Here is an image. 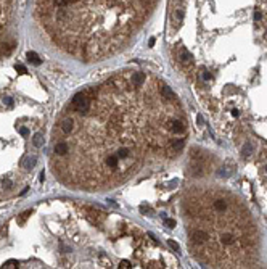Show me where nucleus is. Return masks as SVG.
Returning <instances> with one entry per match:
<instances>
[{
  "label": "nucleus",
  "mask_w": 267,
  "mask_h": 269,
  "mask_svg": "<svg viewBox=\"0 0 267 269\" xmlns=\"http://www.w3.org/2000/svg\"><path fill=\"white\" fill-rule=\"evenodd\" d=\"M69 110L81 118L68 134L69 158L58 174L86 190L114 189L146 165L174 160L185 148L188 122L180 100L153 73L124 69L98 87L76 94Z\"/></svg>",
  "instance_id": "1"
},
{
  "label": "nucleus",
  "mask_w": 267,
  "mask_h": 269,
  "mask_svg": "<svg viewBox=\"0 0 267 269\" xmlns=\"http://www.w3.org/2000/svg\"><path fill=\"white\" fill-rule=\"evenodd\" d=\"M167 21L172 63L232 139L267 55V0H169Z\"/></svg>",
  "instance_id": "2"
},
{
  "label": "nucleus",
  "mask_w": 267,
  "mask_h": 269,
  "mask_svg": "<svg viewBox=\"0 0 267 269\" xmlns=\"http://www.w3.org/2000/svg\"><path fill=\"white\" fill-rule=\"evenodd\" d=\"M182 218L191 256L208 267H256L261 232L253 213L235 192L219 186L190 187Z\"/></svg>",
  "instance_id": "3"
},
{
  "label": "nucleus",
  "mask_w": 267,
  "mask_h": 269,
  "mask_svg": "<svg viewBox=\"0 0 267 269\" xmlns=\"http://www.w3.org/2000/svg\"><path fill=\"white\" fill-rule=\"evenodd\" d=\"M158 0H39L47 31L69 53L97 61L124 50Z\"/></svg>",
  "instance_id": "4"
},
{
  "label": "nucleus",
  "mask_w": 267,
  "mask_h": 269,
  "mask_svg": "<svg viewBox=\"0 0 267 269\" xmlns=\"http://www.w3.org/2000/svg\"><path fill=\"white\" fill-rule=\"evenodd\" d=\"M254 158V163L258 168V182L261 187V195H262L264 205L267 208V126H264L258 132L256 140H254L253 153L248 160Z\"/></svg>",
  "instance_id": "5"
},
{
  "label": "nucleus",
  "mask_w": 267,
  "mask_h": 269,
  "mask_svg": "<svg viewBox=\"0 0 267 269\" xmlns=\"http://www.w3.org/2000/svg\"><path fill=\"white\" fill-rule=\"evenodd\" d=\"M36 165H37V156L36 155H26L24 158L21 160V168H23V169H26V171L34 169Z\"/></svg>",
  "instance_id": "6"
},
{
  "label": "nucleus",
  "mask_w": 267,
  "mask_h": 269,
  "mask_svg": "<svg viewBox=\"0 0 267 269\" xmlns=\"http://www.w3.org/2000/svg\"><path fill=\"white\" fill-rule=\"evenodd\" d=\"M44 143H45L44 134H42V132L34 134V137H32V145H34V147H36V148H42V147H44Z\"/></svg>",
  "instance_id": "7"
},
{
  "label": "nucleus",
  "mask_w": 267,
  "mask_h": 269,
  "mask_svg": "<svg viewBox=\"0 0 267 269\" xmlns=\"http://www.w3.org/2000/svg\"><path fill=\"white\" fill-rule=\"evenodd\" d=\"M27 58H29V61H31L32 65H40L42 63L40 58H39V55L36 52H27Z\"/></svg>",
  "instance_id": "8"
},
{
  "label": "nucleus",
  "mask_w": 267,
  "mask_h": 269,
  "mask_svg": "<svg viewBox=\"0 0 267 269\" xmlns=\"http://www.w3.org/2000/svg\"><path fill=\"white\" fill-rule=\"evenodd\" d=\"M2 103H3V106L5 108H8V110H11L15 106V100L11 98V97H8V95H5V97L2 98Z\"/></svg>",
  "instance_id": "9"
},
{
  "label": "nucleus",
  "mask_w": 267,
  "mask_h": 269,
  "mask_svg": "<svg viewBox=\"0 0 267 269\" xmlns=\"http://www.w3.org/2000/svg\"><path fill=\"white\" fill-rule=\"evenodd\" d=\"M18 132H19V136H23V137H29V134H31V131L27 127H24V126H21L18 129Z\"/></svg>",
  "instance_id": "10"
},
{
  "label": "nucleus",
  "mask_w": 267,
  "mask_h": 269,
  "mask_svg": "<svg viewBox=\"0 0 267 269\" xmlns=\"http://www.w3.org/2000/svg\"><path fill=\"white\" fill-rule=\"evenodd\" d=\"M15 68H16V71H19L21 74H26V73H27V69H26V68H24V66H23V65H16Z\"/></svg>",
  "instance_id": "11"
},
{
  "label": "nucleus",
  "mask_w": 267,
  "mask_h": 269,
  "mask_svg": "<svg viewBox=\"0 0 267 269\" xmlns=\"http://www.w3.org/2000/svg\"><path fill=\"white\" fill-rule=\"evenodd\" d=\"M166 224H167L169 227H174V226H175V222H174V221H171V219H167V221H166Z\"/></svg>",
  "instance_id": "12"
}]
</instances>
